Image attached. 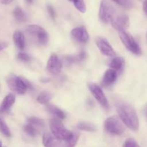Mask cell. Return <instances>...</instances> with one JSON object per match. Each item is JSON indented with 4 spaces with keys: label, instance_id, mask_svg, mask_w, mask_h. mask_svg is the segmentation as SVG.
<instances>
[{
    "label": "cell",
    "instance_id": "27",
    "mask_svg": "<svg viewBox=\"0 0 147 147\" xmlns=\"http://www.w3.org/2000/svg\"><path fill=\"white\" fill-rule=\"evenodd\" d=\"M27 122L32 125H36V126H45V122L43 121V120L40 119V118H37V117H30V118L27 119Z\"/></svg>",
    "mask_w": 147,
    "mask_h": 147
},
{
    "label": "cell",
    "instance_id": "29",
    "mask_svg": "<svg viewBox=\"0 0 147 147\" xmlns=\"http://www.w3.org/2000/svg\"><path fill=\"white\" fill-rule=\"evenodd\" d=\"M17 59L23 62H30V61H32V58L28 53H24V52H20L17 54Z\"/></svg>",
    "mask_w": 147,
    "mask_h": 147
},
{
    "label": "cell",
    "instance_id": "15",
    "mask_svg": "<svg viewBox=\"0 0 147 147\" xmlns=\"http://www.w3.org/2000/svg\"><path fill=\"white\" fill-rule=\"evenodd\" d=\"M117 73L116 71L113 70V69H108L106 72H105L104 75L103 77V81L102 83L105 86H110V85L113 84L115 82H116V79H117Z\"/></svg>",
    "mask_w": 147,
    "mask_h": 147
},
{
    "label": "cell",
    "instance_id": "12",
    "mask_svg": "<svg viewBox=\"0 0 147 147\" xmlns=\"http://www.w3.org/2000/svg\"><path fill=\"white\" fill-rule=\"evenodd\" d=\"M71 35L73 38L79 43H86L89 40V35L84 26L76 27L71 31Z\"/></svg>",
    "mask_w": 147,
    "mask_h": 147
},
{
    "label": "cell",
    "instance_id": "34",
    "mask_svg": "<svg viewBox=\"0 0 147 147\" xmlns=\"http://www.w3.org/2000/svg\"><path fill=\"white\" fill-rule=\"evenodd\" d=\"M143 10L145 14L147 15V0H145L143 4Z\"/></svg>",
    "mask_w": 147,
    "mask_h": 147
},
{
    "label": "cell",
    "instance_id": "3",
    "mask_svg": "<svg viewBox=\"0 0 147 147\" xmlns=\"http://www.w3.org/2000/svg\"><path fill=\"white\" fill-rule=\"evenodd\" d=\"M50 128L51 132L56 138L60 140H66L71 138L73 133L65 128L64 125L61 122V120L58 118H53L50 122Z\"/></svg>",
    "mask_w": 147,
    "mask_h": 147
},
{
    "label": "cell",
    "instance_id": "13",
    "mask_svg": "<svg viewBox=\"0 0 147 147\" xmlns=\"http://www.w3.org/2000/svg\"><path fill=\"white\" fill-rule=\"evenodd\" d=\"M42 144L45 147H61L62 146L60 139L47 132L43 134Z\"/></svg>",
    "mask_w": 147,
    "mask_h": 147
},
{
    "label": "cell",
    "instance_id": "38",
    "mask_svg": "<svg viewBox=\"0 0 147 147\" xmlns=\"http://www.w3.org/2000/svg\"><path fill=\"white\" fill-rule=\"evenodd\" d=\"M146 37H147V35H146Z\"/></svg>",
    "mask_w": 147,
    "mask_h": 147
},
{
    "label": "cell",
    "instance_id": "8",
    "mask_svg": "<svg viewBox=\"0 0 147 147\" xmlns=\"http://www.w3.org/2000/svg\"><path fill=\"white\" fill-rule=\"evenodd\" d=\"M88 86L89 89H90V92L92 93V95H93L95 98H96V100L99 102V103L101 105L102 107L105 108V109H108L109 107V102H108V99L106 98V95L104 94L103 91L102 90L101 87H100L99 85L96 84L95 83H88Z\"/></svg>",
    "mask_w": 147,
    "mask_h": 147
},
{
    "label": "cell",
    "instance_id": "25",
    "mask_svg": "<svg viewBox=\"0 0 147 147\" xmlns=\"http://www.w3.org/2000/svg\"><path fill=\"white\" fill-rule=\"evenodd\" d=\"M68 1H71L79 12L82 13L86 12V5L84 2V0H68Z\"/></svg>",
    "mask_w": 147,
    "mask_h": 147
},
{
    "label": "cell",
    "instance_id": "4",
    "mask_svg": "<svg viewBox=\"0 0 147 147\" xmlns=\"http://www.w3.org/2000/svg\"><path fill=\"white\" fill-rule=\"evenodd\" d=\"M104 128L108 133L113 135H121L125 131L124 124L116 115L109 117L105 120Z\"/></svg>",
    "mask_w": 147,
    "mask_h": 147
},
{
    "label": "cell",
    "instance_id": "22",
    "mask_svg": "<svg viewBox=\"0 0 147 147\" xmlns=\"http://www.w3.org/2000/svg\"><path fill=\"white\" fill-rule=\"evenodd\" d=\"M77 128L80 131H87V132H95L96 128L94 125L88 122H80L78 124Z\"/></svg>",
    "mask_w": 147,
    "mask_h": 147
},
{
    "label": "cell",
    "instance_id": "30",
    "mask_svg": "<svg viewBox=\"0 0 147 147\" xmlns=\"http://www.w3.org/2000/svg\"><path fill=\"white\" fill-rule=\"evenodd\" d=\"M137 143L133 138H128L123 144V147H136Z\"/></svg>",
    "mask_w": 147,
    "mask_h": 147
},
{
    "label": "cell",
    "instance_id": "18",
    "mask_svg": "<svg viewBox=\"0 0 147 147\" xmlns=\"http://www.w3.org/2000/svg\"><path fill=\"white\" fill-rule=\"evenodd\" d=\"M125 61L123 59V58L120 57H115L113 60L111 61L110 66L111 68H112V69L115 71H121L123 67L124 66Z\"/></svg>",
    "mask_w": 147,
    "mask_h": 147
},
{
    "label": "cell",
    "instance_id": "37",
    "mask_svg": "<svg viewBox=\"0 0 147 147\" xmlns=\"http://www.w3.org/2000/svg\"><path fill=\"white\" fill-rule=\"evenodd\" d=\"M136 147H140V146H139V145H137V146H136Z\"/></svg>",
    "mask_w": 147,
    "mask_h": 147
},
{
    "label": "cell",
    "instance_id": "10",
    "mask_svg": "<svg viewBox=\"0 0 147 147\" xmlns=\"http://www.w3.org/2000/svg\"><path fill=\"white\" fill-rule=\"evenodd\" d=\"M47 69L50 74L57 75L61 71L62 62L58 56L55 53L50 55L47 63Z\"/></svg>",
    "mask_w": 147,
    "mask_h": 147
},
{
    "label": "cell",
    "instance_id": "17",
    "mask_svg": "<svg viewBox=\"0 0 147 147\" xmlns=\"http://www.w3.org/2000/svg\"><path fill=\"white\" fill-rule=\"evenodd\" d=\"M46 108H47V110L50 114L54 115L55 118H58L60 120H63L65 118V115L64 112L61 109L55 106V105H52V104H48L47 107H46Z\"/></svg>",
    "mask_w": 147,
    "mask_h": 147
},
{
    "label": "cell",
    "instance_id": "7",
    "mask_svg": "<svg viewBox=\"0 0 147 147\" xmlns=\"http://www.w3.org/2000/svg\"><path fill=\"white\" fill-rule=\"evenodd\" d=\"M114 9L113 6L106 0H102L99 9V18L103 23H109L114 15Z\"/></svg>",
    "mask_w": 147,
    "mask_h": 147
},
{
    "label": "cell",
    "instance_id": "19",
    "mask_svg": "<svg viewBox=\"0 0 147 147\" xmlns=\"http://www.w3.org/2000/svg\"><path fill=\"white\" fill-rule=\"evenodd\" d=\"M13 16L17 21L23 22L27 20V16L22 10L20 7H16L13 10Z\"/></svg>",
    "mask_w": 147,
    "mask_h": 147
},
{
    "label": "cell",
    "instance_id": "28",
    "mask_svg": "<svg viewBox=\"0 0 147 147\" xmlns=\"http://www.w3.org/2000/svg\"><path fill=\"white\" fill-rule=\"evenodd\" d=\"M23 130H24V132L27 134H28L29 135L32 137H34L37 134V131H36V129L34 128L32 125L31 124H27V125H24L23 127Z\"/></svg>",
    "mask_w": 147,
    "mask_h": 147
},
{
    "label": "cell",
    "instance_id": "31",
    "mask_svg": "<svg viewBox=\"0 0 147 147\" xmlns=\"http://www.w3.org/2000/svg\"><path fill=\"white\" fill-rule=\"evenodd\" d=\"M47 12H48V13H49V14H50V17H51L53 20H55L56 17V12H55V10L54 7L51 5H47Z\"/></svg>",
    "mask_w": 147,
    "mask_h": 147
},
{
    "label": "cell",
    "instance_id": "6",
    "mask_svg": "<svg viewBox=\"0 0 147 147\" xmlns=\"http://www.w3.org/2000/svg\"><path fill=\"white\" fill-rule=\"evenodd\" d=\"M119 37H120L121 40L123 43L126 48L131 51V53H134L136 55H142V50L139 45L138 44L137 42L135 40L133 36L131 35L126 30H121L119 31Z\"/></svg>",
    "mask_w": 147,
    "mask_h": 147
},
{
    "label": "cell",
    "instance_id": "11",
    "mask_svg": "<svg viewBox=\"0 0 147 147\" xmlns=\"http://www.w3.org/2000/svg\"><path fill=\"white\" fill-rule=\"evenodd\" d=\"M96 45L100 50V53L104 56H110V57L116 56V53L112 46L104 37H98L96 39Z\"/></svg>",
    "mask_w": 147,
    "mask_h": 147
},
{
    "label": "cell",
    "instance_id": "33",
    "mask_svg": "<svg viewBox=\"0 0 147 147\" xmlns=\"http://www.w3.org/2000/svg\"><path fill=\"white\" fill-rule=\"evenodd\" d=\"M14 0H0V2L2 4H4V5H7V4H11Z\"/></svg>",
    "mask_w": 147,
    "mask_h": 147
},
{
    "label": "cell",
    "instance_id": "16",
    "mask_svg": "<svg viewBox=\"0 0 147 147\" xmlns=\"http://www.w3.org/2000/svg\"><path fill=\"white\" fill-rule=\"evenodd\" d=\"M13 40L14 42V44L16 45L17 48L20 50H24L25 48L26 42L25 37L24 34L20 31H15L13 34Z\"/></svg>",
    "mask_w": 147,
    "mask_h": 147
},
{
    "label": "cell",
    "instance_id": "2",
    "mask_svg": "<svg viewBox=\"0 0 147 147\" xmlns=\"http://www.w3.org/2000/svg\"><path fill=\"white\" fill-rule=\"evenodd\" d=\"M7 83L11 91L20 95H23L27 90L33 89L32 84L30 81L24 77L16 76L14 74H10L7 76Z\"/></svg>",
    "mask_w": 147,
    "mask_h": 147
},
{
    "label": "cell",
    "instance_id": "14",
    "mask_svg": "<svg viewBox=\"0 0 147 147\" xmlns=\"http://www.w3.org/2000/svg\"><path fill=\"white\" fill-rule=\"evenodd\" d=\"M15 95L12 93H9L4 98L0 106V112H4L8 111L15 102Z\"/></svg>",
    "mask_w": 147,
    "mask_h": 147
},
{
    "label": "cell",
    "instance_id": "32",
    "mask_svg": "<svg viewBox=\"0 0 147 147\" xmlns=\"http://www.w3.org/2000/svg\"><path fill=\"white\" fill-rule=\"evenodd\" d=\"M7 46H8V45H7V43H5V42H0V51L5 49Z\"/></svg>",
    "mask_w": 147,
    "mask_h": 147
},
{
    "label": "cell",
    "instance_id": "26",
    "mask_svg": "<svg viewBox=\"0 0 147 147\" xmlns=\"http://www.w3.org/2000/svg\"><path fill=\"white\" fill-rule=\"evenodd\" d=\"M0 132L7 137H10L11 135L9 128L1 118H0Z\"/></svg>",
    "mask_w": 147,
    "mask_h": 147
},
{
    "label": "cell",
    "instance_id": "35",
    "mask_svg": "<svg viewBox=\"0 0 147 147\" xmlns=\"http://www.w3.org/2000/svg\"><path fill=\"white\" fill-rule=\"evenodd\" d=\"M32 1H33V0H27V2H29V3H32Z\"/></svg>",
    "mask_w": 147,
    "mask_h": 147
},
{
    "label": "cell",
    "instance_id": "9",
    "mask_svg": "<svg viewBox=\"0 0 147 147\" xmlns=\"http://www.w3.org/2000/svg\"><path fill=\"white\" fill-rule=\"evenodd\" d=\"M111 22L112 27L119 32L126 30L130 24L129 17L125 14H114L111 20Z\"/></svg>",
    "mask_w": 147,
    "mask_h": 147
},
{
    "label": "cell",
    "instance_id": "1",
    "mask_svg": "<svg viewBox=\"0 0 147 147\" xmlns=\"http://www.w3.org/2000/svg\"><path fill=\"white\" fill-rule=\"evenodd\" d=\"M120 119L125 125L134 131L139 130V122L138 115L133 107L129 105H121L118 108Z\"/></svg>",
    "mask_w": 147,
    "mask_h": 147
},
{
    "label": "cell",
    "instance_id": "20",
    "mask_svg": "<svg viewBox=\"0 0 147 147\" xmlns=\"http://www.w3.org/2000/svg\"><path fill=\"white\" fill-rule=\"evenodd\" d=\"M86 58V53L84 51V50H82L80 53H79L78 54L76 55V56H68L65 58V59L68 63H76V62L82 61L84 60Z\"/></svg>",
    "mask_w": 147,
    "mask_h": 147
},
{
    "label": "cell",
    "instance_id": "5",
    "mask_svg": "<svg viewBox=\"0 0 147 147\" xmlns=\"http://www.w3.org/2000/svg\"><path fill=\"white\" fill-rule=\"evenodd\" d=\"M27 32L39 44L46 45L49 41V34L41 26L31 24L27 27Z\"/></svg>",
    "mask_w": 147,
    "mask_h": 147
},
{
    "label": "cell",
    "instance_id": "24",
    "mask_svg": "<svg viewBox=\"0 0 147 147\" xmlns=\"http://www.w3.org/2000/svg\"><path fill=\"white\" fill-rule=\"evenodd\" d=\"M114 1L118 5L121 6L123 8L126 9V10H130L134 7L135 4L134 0H112Z\"/></svg>",
    "mask_w": 147,
    "mask_h": 147
},
{
    "label": "cell",
    "instance_id": "21",
    "mask_svg": "<svg viewBox=\"0 0 147 147\" xmlns=\"http://www.w3.org/2000/svg\"><path fill=\"white\" fill-rule=\"evenodd\" d=\"M52 94L49 92H42L37 96V101L40 104L42 105H45L47 104L52 99Z\"/></svg>",
    "mask_w": 147,
    "mask_h": 147
},
{
    "label": "cell",
    "instance_id": "36",
    "mask_svg": "<svg viewBox=\"0 0 147 147\" xmlns=\"http://www.w3.org/2000/svg\"><path fill=\"white\" fill-rule=\"evenodd\" d=\"M0 147H2V142H1V141H0Z\"/></svg>",
    "mask_w": 147,
    "mask_h": 147
},
{
    "label": "cell",
    "instance_id": "23",
    "mask_svg": "<svg viewBox=\"0 0 147 147\" xmlns=\"http://www.w3.org/2000/svg\"><path fill=\"white\" fill-rule=\"evenodd\" d=\"M79 137H80V135H79L78 133H73L71 138L66 140L65 144H63V147H75L76 144H77L78 141L79 139Z\"/></svg>",
    "mask_w": 147,
    "mask_h": 147
}]
</instances>
